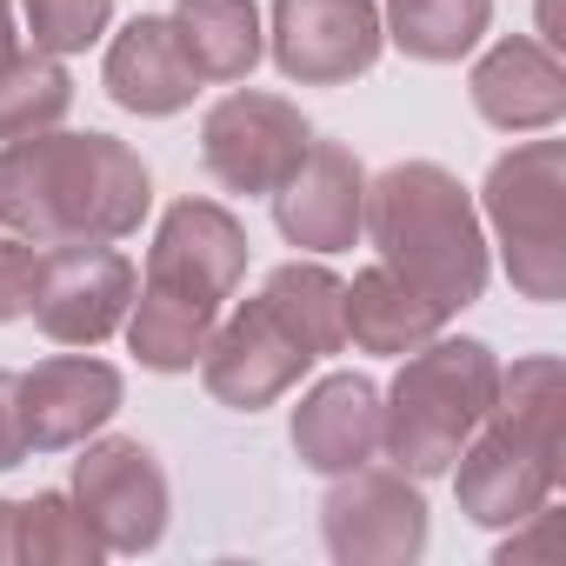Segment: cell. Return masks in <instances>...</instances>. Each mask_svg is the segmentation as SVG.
Returning <instances> with one entry per match:
<instances>
[{
  "label": "cell",
  "instance_id": "cell-7",
  "mask_svg": "<svg viewBox=\"0 0 566 566\" xmlns=\"http://www.w3.org/2000/svg\"><path fill=\"white\" fill-rule=\"evenodd\" d=\"M321 539L340 566H413L433 539V513L413 473L400 467H354L327 480Z\"/></svg>",
  "mask_w": 566,
  "mask_h": 566
},
{
  "label": "cell",
  "instance_id": "cell-26",
  "mask_svg": "<svg viewBox=\"0 0 566 566\" xmlns=\"http://www.w3.org/2000/svg\"><path fill=\"white\" fill-rule=\"evenodd\" d=\"M553 553H559V513H553V500H546L539 513H526V520L506 526V539L493 546V566H539V559H553Z\"/></svg>",
  "mask_w": 566,
  "mask_h": 566
},
{
  "label": "cell",
  "instance_id": "cell-17",
  "mask_svg": "<svg viewBox=\"0 0 566 566\" xmlns=\"http://www.w3.org/2000/svg\"><path fill=\"white\" fill-rule=\"evenodd\" d=\"M294 460L321 480L354 473L367 460H380V387L367 374H327L301 394L294 420H287Z\"/></svg>",
  "mask_w": 566,
  "mask_h": 566
},
{
  "label": "cell",
  "instance_id": "cell-13",
  "mask_svg": "<svg viewBox=\"0 0 566 566\" xmlns=\"http://www.w3.org/2000/svg\"><path fill=\"white\" fill-rule=\"evenodd\" d=\"M127 407V380L114 360H101L94 347H67L54 360H34L21 374V427H28V453H67L81 440H94L101 427H114V413Z\"/></svg>",
  "mask_w": 566,
  "mask_h": 566
},
{
  "label": "cell",
  "instance_id": "cell-2",
  "mask_svg": "<svg viewBox=\"0 0 566 566\" xmlns=\"http://www.w3.org/2000/svg\"><path fill=\"white\" fill-rule=\"evenodd\" d=\"M360 240L394 266L407 287H420L447 321L473 307L493 280V247L480 227L473 193L440 160H394L387 174H367V220Z\"/></svg>",
  "mask_w": 566,
  "mask_h": 566
},
{
  "label": "cell",
  "instance_id": "cell-29",
  "mask_svg": "<svg viewBox=\"0 0 566 566\" xmlns=\"http://www.w3.org/2000/svg\"><path fill=\"white\" fill-rule=\"evenodd\" d=\"M21 48V14H14V0H0V54Z\"/></svg>",
  "mask_w": 566,
  "mask_h": 566
},
{
  "label": "cell",
  "instance_id": "cell-22",
  "mask_svg": "<svg viewBox=\"0 0 566 566\" xmlns=\"http://www.w3.org/2000/svg\"><path fill=\"white\" fill-rule=\"evenodd\" d=\"M493 28V0H387L380 8V34L387 48H400L407 61L427 67H453L467 61Z\"/></svg>",
  "mask_w": 566,
  "mask_h": 566
},
{
  "label": "cell",
  "instance_id": "cell-8",
  "mask_svg": "<svg viewBox=\"0 0 566 566\" xmlns=\"http://www.w3.org/2000/svg\"><path fill=\"white\" fill-rule=\"evenodd\" d=\"M74 506L87 513V526L101 533L107 559L114 553H154L167 539V513H174V486H167V467L154 460V447L127 440V433H94L74 447Z\"/></svg>",
  "mask_w": 566,
  "mask_h": 566
},
{
  "label": "cell",
  "instance_id": "cell-23",
  "mask_svg": "<svg viewBox=\"0 0 566 566\" xmlns=\"http://www.w3.org/2000/svg\"><path fill=\"white\" fill-rule=\"evenodd\" d=\"M74 114V74L67 61L41 48H8L0 54V140L48 134Z\"/></svg>",
  "mask_w": 566,
  "mask_h": 566
},
{
  "label": "cell",
  "instance_id": "cell-18",
  "mask_svg": "<svg viewBox=\"0 0 566 566\" xmlns=\"http://www.w3.org/2000/svg\"><path fill=\"white\" fill-rule=\"evenodd\" d=\"M174 34L207 87H240L266 61V14L260 0H174Z\"/></svg>",
  "mask_w": 566,
  "mask_h": 566
},
{
  "label": "cell",
  "instance_id": "cell-5",
  "mask_svg": "<svg viewBox=\"0 0 566 566\" xmlns=\"http://www.w3.org/2000/svg\"><path fill=\"white\" fill-rule=\"evenodd\" d=\"M307 147H314V120L287 94L266 87H233L200 114V167L213 174L220 193L266 200L301 167Z\"/></svg>",
  "mask_w": 566,
  "mask_h": 566
},
{
  "label": "cell",
  "instance_id": "cell-27",
  "mask_svg": "<svg viewBox=\"0 0 566 566\" xmlns=\"http://www.w3.org/2000/svg\"><path fill=\"white\" fill-rule=\"evenodd\" d=\"M28 460V427H21V374L0 367V473Z\"/></svg>",
  "mask_w": 566,
  "mask_h": 566
},
{
  "label": "cell",
  "instance_id": "cell-15",
  "mask_svg": "<svg viewBox=\"0 0 566 566\" xmlns=\"http://www.w3.org/2000/svg\"><path fill=\"white\" fill-rule=\"evenodd\" d=\"M467 94L493 134H553L566 120V61L539 34H500L473 61Z\"/></svg>",
  "mask_w": 566,
  "mask_h": 566
},
{
  "label": "cell",
  "instance_id": "cell-6",
  "mask_svg": "<svg viewBox=\"0 0 566 566\" xmlns=\"http://www.w3.org/2000/svg\"><path fill=\"white\" fill-rule=\"evenodd\" d=\"M559 447H566V433H539V427L500 420L486 407V420L473 427V440L447 467L460 513L473 526H486V533H506L513 520L539 513L559 493Z\"/></svg>",
  "mask_w": 566,
  "mask_h": 566
},
{
  "label": "cell",
  "instance_id": "cell-21",
  "mask_svg": "<svg viewBox=\"0 0 566 566\" xmlns=\"http://www.w3.org/2000/svg\"><path fill=\"white\" fill-rule=\"evenodd\" d=\"M260 301H266V314L287 327L314 360H327V354L347 347V280H340L321 253H307V260H280V266L266 273Z\"/></svg>",
  "mask_w": 566,
  "mask_h": 566
},
{
  "label": "cell",
  "instance_id": "cell-1",
  "mask_svg": "<svg viewBox=\"0 0 566 566\" xmlns=\"http://www.w3.org/2000/svg\"><path fill=\"white\" fill-rule=\"evenodd\" d=\"M154 213V174L147 160L114 134H74L48 127L28 140H0V227L67 247V240H134Z\"/></svg>",
  "mask_w": 566,
  "mask_h": 566
},
{
  "label": "cell",
  "instance_id": "cell-3",
  "mask_svg": "<svg viewBox=\"0 0 566 566\" xmlns=\"http://www.w3.org/2000/svg\"><path fill=\"white\" fill-rule=\"evenodd\" d=\"M500 387V354L473 334H433L413 354H400L394 387H380V460H394L413 480H440L473 427L486 420Z\"/></svg>",
  "mask_w": 566,
  "mask_h": 566
},
{
  "label": "cell",
  "instance_id": "cell-24",
  "mask_svg": "<svg viewBox=\"0 0 566 566\" xmlns=\"http://www.w3.org/2000/svg\"><path fill=\"white\" fill-rule=\"evenodd\" d=\"M101 559H107V546L67 486L21 500V566H101Z\"/></svg>",
  "mask_w": 566,
  "mask_h": 566
},
{
  "label": "cell",
  "instance_id": "cell-25",
  "mask_svg": "<svg viewBox=\"0 0 566 566\" xmlns=\"http://www.w3.org/2000/svg\"><path fill=\"white\" fill-rule=\"evenodd\" d=\"M21 34L41 54L74 61L114 34V0H21Z\"/></svg>",
  "mask_w": 566,
  "mask_h": 566
},
{
  "label": "cell",
  "instance_id": "cell-16",
  "mask_svg": "<svg viewBox=\"0 0 566 566\" xmlns=\"http://www.w3.org/2000/svg\"><path fill=\"white\" fill-rule=\"evenodd\" d=\"M101 87L120 114H140V120H174L193 107V94L207 87L174 34L167 14H134L127 28L107 34V61H101Z\"/></svg>",
  "mask_w": 566,
  "mask_h": 566
},
{
  "label": "cell",
  "instance_id": "cell-14",
  "mask_svg": "<svg viewBox=\"0 0 566 566\" xmlns=\"http://www.w3.org/2000/svg\"><path fill=\"white\" fill-rule=\"evenodd\" d=\"M266 200H273V227H280V240L327 260V253L360 247V220H367V167L354 160V147L314 134V147L301 154V167L280 180Z\"/></svg>",
  "mask_w": 566,
  "mask_h": 566
},
{
  "label": "cell",
  "instance_id": "cell-28",
  "mask_svg": "<svg viewBox=\"0 0 566 566\" xmlns=\"http://www.w3.org/2000/svg\"><path fill=\"white\" fill-rule=\"evenodd\" d=\"M0 566H21V500H0Z\"/></svg>",
  "mask_w": 566,
  "mask_h": 566
},
{
  "label": "cell",
  "instance_id": "cell-30",
  "mask_svg": "<svg viewBox=\"0 0 566 566\" xmlns=\"http://www.w3.org/2000/svg\"><path fill=\"white\" fill-rule=\"evenodd\" d=\"M539 41H546V48L566 41V34H559V0H539Z\"/></svg>",
  "mask_w": 566,
  "mask_h": 566
},
{
  "label": "cell",
  "instance_id": "cell-4",
  "mask_svg": "<svg viewBox=\"0 0 566 566\" xmlns=\"http://www.w3.org/2000/svg\"><path fill=\"white\" fill-rule=\"evenodd\" d=\"M473 207L513 294L533 307H559L566 301V140L553 134L513 140L486 167Z\"/></svg>",
  "mask_w": 566,
  "mask_h": 566
},
{
  "label": "cell",
  "instance_id": "cell-12",
  "mask_svg": "<svg viewBox=\"0 0 566 566\" xmlns=\"http://www.w3.org/2000/svg\"><path fill=\"white\" fill-rule=\"evenodd\" d=\"M240 273H247V227H240L233 207H220L207 193H180L160 213L147 266H140L147 287H174V294H193V301H213V307L233 301Z\"/></svg>",
  "mask_w": 566,
  "mask_h": 566
},
{
  "label": "cell",
  "instance_id": "cell-11",
  "mask_svg": "<svg viewBox=\"0 0 566 566\" xmlns=\"http://www.w3.org/2000/svg\"><path fill=\"white\" fill-rule=\"evenodd\" d=\"M314 374V354L266 314V301H240L233 314H220L207 354H200V387L233 407V413H260V407H280L301 380Z\"/></svg>",
  "mask_w": 566,
  "mask_h": 566
},
{
  "label": "cell",
  "instance_id": "cell-10",
  "mask_svg": "<svg viewBox=\"0 0 566 566\" xmlns=\"http://www.w3.org/2000/svg\"><path fill=\"white\" fill-rule=\"evenodd\" d=\"M266 54L294 87H354L380 67V0H273Z\"/></svg>",
  "mask_w": 566,
  "mask_h": 566
},
{
  "label": "cell",
  "instance_id": "cell-20",
  "mask_svg": "<svg viewBox=\"0 0 566 566\" xmlns=\"http://www.w3.org/2000/svg\"><path fill=\"white\" fill-rule=\"evenodd\" d=\"M220 314L227 307H213V301H193V294H174V287H147L140 280L120 334H127V354L147 374H193L207 340H213V327H220Z\"/></svg>",
  "mask_w": 566,
  "mask_h": 566
},
{
  "label": "cell",
  "instance_id": "cell-9",
  "mask_svg": "<svg viewBox=\"0 0 566 566\" xmlns=\"http://www.w3.org/2000/svg\"><path fill=\"white\" fill-rule=\"evenodd\" d=\"M140 273L120 247L107 240H67V247H41V273H34V301L28 321L54 340V347H107L134 307Z\"/></svg>",
  "mask_w": 566,
  "mask_h": 566
},
{
  "label": "cell",
  "instance_id": "cell-19",
  "mask_svg": "<svg viewBox=\"0 0 566 566\" xmlns=\"http://www.w3.org/2000/svg\"><path fill=\"white\" fill-rule=\"evenodd\" d=\"M440 327H447V314H440L420 287H407L394 266L374 260V266H360V273L347 280V347L400 360V354H413L420 340H433Z\"/></svg>",
  "mask_w": 566,
  "mask_h": 566
}]
</instances>
